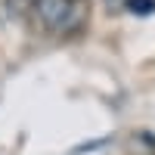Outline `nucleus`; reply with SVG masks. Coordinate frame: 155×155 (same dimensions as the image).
Returning <instances> with one entry per match:
<instances>
[{"instance_id": "obj_1", "label": "nucleus", "mask_w": 155, "mask_h": 155, "mask_svg": "<svg viewBox=\"0 0 155 155\" xmlns=\"http://www.w3.org/2000/svg\"><path fill=\"white\" fill-rule=\"evenodd\" d=\"M34 12L41 25L47 31H56V34H65L71 31L78 19H81V9H78V0H37Z\"/></svg>"}, {"instance_id": "obj_2", "label": "nucleus", "mask_w": 155, "mask_h": 155, "mask_svg": "<svg viewBox=\"0 0 155 155\" xmlns=\"http://www.w3.org/2000/svg\"><path fill=\"white\" fill-rule=\"evenodd\" d=\"M127 9L137 12V16H149L155 9V0H127Z\"/></svg>"}, {"instance_id": "obj_3", "label": "nucleus", "mask_w": 155, "mask_h": 155, "mask_svg": "<svg viewBox=\"0 0 155 155\" xmlns=\"http://www.w3.org/2000/svg\"><path fill=\"white\" fill-rule=\"evenodd\" d=\"M34 3L37 0H6V9L19 16V12H25V9H34Z\"/></svg>"}]
</instances>
